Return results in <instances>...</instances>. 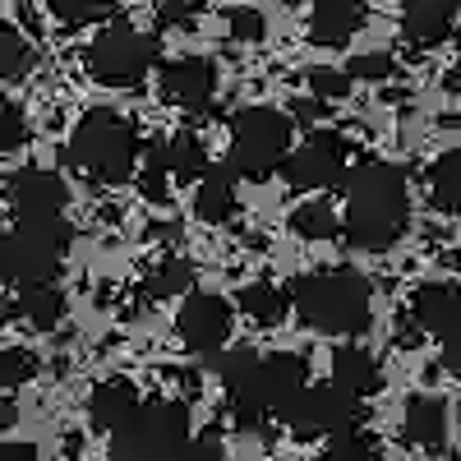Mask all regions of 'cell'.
I'll return each instance as SVG.
<instances>
[{
    "label": "cell",
    "instance_id": "cell-30",
    "mask_svg": "<svg viewBox=\"0 0 461 461\" xmlns=\"http://www.w3.org/2000/svg\"><path fill=\"white\" fill-rule=\"evenodd\" d=\"M28 378H37V356L28 346H10V351L0 356V383H5V388H23Z\"/></svg>",
    "mask_w": 461,
    "mask_h": 461
},
{
    "label": "cell",
    "instance_id": "cell-41",
    "mask_svg": "<svg viewBox=\"0 0 461 461\" xmlns=\"http://www.w3.org/2000/svg\"><path fill=\"white\" fill-rule=\"evenodd\" d=\"M14 415H19L14 402H0V429H10V425H14Z\"/></svg>",
    "mask_w": 461,
    "mask_h": 461
},
{
    "label": "cell",
    "instance_id": "cell-44",
    "mask_svg": "<svg viewBox=\"0 0 461 461\" xmlns=\"http://www.w3.org/2000/svg\"><path fill=\"white\" fill-rule=\"evenodd\" d=\"M282 5H304V0H282Z\"/></svg>",
    "mask_w": 461,
    "mask_h": 461
},
{
    "label": "cell",
    "instance_id": "cell-35",
    "mask_svg": "<svg viewBox=\"0 0 461 461\" xmlns=\"http://www.w3.org/2000/svg\"><path fill=\"white\" fill-rule=\"evenodd\" d=\"M346 74H351V79H388V74H393V56L388 51H365V56H356L351 60V69H346Z\"/></svg>",
    "mask_w": 461,
    "mask_h": 461
},
{
    "label": "cell",
    "instance_id": "cell-16",
    "mask_svg": "<svg viewBox=\"0 0 461 461\" xmlns=\"http://www.w3.org/2000/svg\"><path fill=\"white\" fill-rule=\"evenodd\" d=\"M332 383L351 397H374L383 388V369L365 346H337L332 351Z\"/></svg>",
    "mask_w": 461,
    "mask_h": 461
},
{
    "label": "cell",
    "instance_id": "cell-37",
    "mask_svg": "<svg viewBox=\"0 0 461 461\" xmlns=\"http://www.w3.org/2000/svg\"><path fill=\"white\" fill-rule=\"evenodd\" d=\"M152 10H158L162 23H185L203 10V0H152Z\"/></svg>",
    "mask_w": 461,
    "mask_h": 461
},
{
    "label": "cell",
    "instance_id": "cell-29",
    "mask_svg": "<svg viewBox=\"0 0 461 461\" xmlns=\"http://www.w3.org/2000/svg\"><path fill=\"white\" fill-rule=\"evenodd\" d=\"M139 194H143L148 203H162V199L171 194V171H167V162H162V148L148 152V162H143V171H139Z\"/></svg>",
    "mask_w": 461,
    "mask_h": 461
},
{
    "label": "cell",
    "instance_id": "cell-14",
    "mask_svg": "<svg viewBox=\"0 0 461 461\" xmlns=\"http://www.w3.org/2000/svg\"><path fill=\"white\" fill-rule=\"evenodd\" d=\"M461 0H402V28L415 47H434L452 32Z\"/></svg>",
    "mask_w": 461,
    "mask_h": 461
},
{
    "label": "cell",
    "instance_id": "cell-31",
    "mask_svg": "<svg viewBox=\"0 0 461 461\" xmlns=\"http://www.w3.org/2000/svg\"><path fill=\"white\" fill-rule=\"evenodd\" d=\"M310 93H314V102H341L346 93H351V74H346V69H328V65H314V69H310Z\"/></svg>",
    "mask_w": 461,
    "mask_h": 461
},
{
    "label": "cell",
    "instance_id": "cell-15",
    "mask_svg": "<svg viewBox=\"0 0 461 461\" xmlns=\"http://www.w3.org/2000/svg\"><path fill=\"white\" fill-rule=\"evenodd\" d=\"M360 19H365V0H314V14H310L314 47H341V42H351Z\"/></svg>",
    "mask_w": 461,
    "mask_h": 461
},
{
    "label": "cell",
    "instance_id": "cell-19",
    "mask_svg": "<svg viewBox=\"0 0 461 461\" xmlns=\"http://www.w3.org/2000/svg\"><path fill=\"white\" fill-rule=\"evenodd\" d=\"M194 212H199V221H208V226L230 221V212H236V171H230V167H208V171L199 176Z\"/></svg>",
    "mask_w": 461,
    "mask_h": 461
},
{
    "label": "cell",
    "instance_id": "cell-6",
    "mask_svg": "<svg viewBox=\"0 0 461 461\" xmlns=\"http://www.w3.org/2000/svg\"><path fill=\"white\" fill-rule=\"evenodd\" d=\"M158 60V42L130 19H111L88 47V74L106 88H134Z\"/></svg>",
    "mask_w": 461,
    "mask_h": 461
},
{
    "label": "cell",
    "instance_id": "cell-10",
    "mask_svg": "<svg viewBox=\"0 0 461 461\" xmlns=\"http://www.w3.org/2000/svg\"><path fill=\"white\" fill-rule=\"evenodd\" d=\"M176 332H180V341L189 346V351H199V356L221 351L226 337H230V304L221 295L189 291L180 314H176Z\"/></svg>",
    "mask_w": 461,
    "mask_h": 461
},
{
    "label": "cell",
    "instance_id": "cell-23",
    "mask_svg": "<svg viewBox=\"0 0 461 461\" xmlns=\"http://www.w3.org/2000/svg\"><path fill=\"white\" fill-rule=\"evenodd\" d=\"M291 230H295L300 240H332L337 230H341V221H337L332 203H323V199H310L304 208H295V212H291Z\"/></svg>",
    "mask_w": 461,
    "mask_h": 461
},
{
    "label": "cell",
    "instance_id": "cell-43",
    "mask_svg": "<svg viewBox=\"0 0 461 461\" xmlns=\"http://www.w3.org/2000/svg\"><path fill=\"white\" fill-rule=\"evenodd\" d=\"M452 212H456V217H461V194H456V203H452Z\"/></svg>",
    "mask_w": 461,
    "mask_h": 461
},
{
    "label": "cell",
    "instance_id": "cell-4",
    "mask_svg": "<svg viewBox=\"0 0 461 461\" xmlns=\"http://www.w3.org/2000/svg\"><path fill=\"white\" fill-rule=\"evenodd\" d=\"M189 438L185 402H139L130 420L111 429V461H162Z\"/></svg>",
    "mask_w": 461,
    "mask_h": 461
},
{
    "label": "cell",
    "instance_id": "cell-34",
    "mask_svg": "<svg viewBox=\"0 0 461 461\" xmlns=\"http://www.w3.org/2000/svg\"><path fill=\"white\" fill-rule=\"evenodd\" d=\"M226 23H230V37H240V42H263V32H267L263 14H258V10H245V5L230 10Z\"/></svg>",
    "mask_w": 461,
    "mask_h": 461
},
{
    "label": "cell",
    "instance_id": "cell-20",
    "mask_svg": "<svg viewBox=\"0 0 461 461\" xmlns=\"http://www.w3.org/2000/svg\"><path fill=\"white\" fill-rule=\"evenodd\" d=\"M14 319H23V323L37 328V332H51V328L65 319V291H56L51 282L23 286L19 300H14Z\"/></svg>",
    "mask_w": 461,
    "mask_h": 461
},
{
    "label": "cell",
    "instance_id": "cell-24",
    "mask_svg": "<svg viewBox=\"0 0 461 461\" xmlns=\"http://www.w3.org/2000/svg\"><path fill=\"white\" fill-rule=\"evenodd\" d=\"M425 180H429L434 203H438V208H452L456 194H461V148H452V152H443V158H434Z\"/></svg>",
    "mask_w": 461,
    "mask_h": 461
},
{
    "label": "cell",
    "instance_id": "cell-18",
    "mask_svg": "<svg viewBox=\"0 0 461 461\" xmlns=\"http://www.w3.org/2000/svg\"><path fill=\"white\" fill-rule=\"evenodd\" d=\"M402 434L406 443L425 447V452H438L443 438H447V406L438 397H415L402 415Z\"/></svg>",
    "mask_w": 461,
    "mask_h": 461
},
{
    "label": "cell",
    "instance_id": "cell-7",
    "mask_svg": "<svg viewBox=\"0 0 461 461\" xmlns=\"http://www.w3.org/2000/svg\"><path fill=\"white\" fill-rule=\"evenodd\" d=\"M74 230L69 221L56 217H19V226L10 230V249H14V282L23 286H42L56 282V273L65 267Z\"/></svg>",
    "mask_w": 461,
    "mask_h": 461
},
{
    "label": "cell",
    "instance_id": "cell-12",
    "mask_svg": "<svg viewBox=\"0 0 461 461\" xmlns=\"http://www.w3.org/2000/svg\"><path fill=\"white\" fill-rule=\"evenodd\" d=\"M5 199L19 217H56L69 199V189L56 171L47 167H23L10 176V189H5Z\"/></svg>",
    "mask_w": 461,
    "mask_h": 461
},
{
    "label": "cell",
    "instance_id": "cell-3",
    "mask_svg": "<svg viewBox=\"0 0 461 461\" xmlns=\"http://www.w3.org/2000/svg\"><path fill=\"white\" fill-rule=\"evenodd\" d=\"M65 158L97 185H121L139 167V130L121 111L97 106L74 125V139L65 148Z\"/></svg>",
    "mask_w": 461,
    "mask_h": 461
},
{
    "label": "cell",
    "instance_id": "cell-28",
    "mask_svg": "<svg viewBox=\"0 0 461 461\" xmlns=\"http://www.w3.org/2000/svg\"><path fill=\"white\" fill-rule=\"evenodd\" d=\"M258 369V351H249V346H236V351H212V374L230 388H240V383Z\"/></svg>",
    "mask_w": 461,
    "mask_h": 461
},
{
    "label": "cell",
    "instance_id": "cell-8",
    "mask_svg": "<svg viewBox=\"0 0 461 461\" xmlns=\"http://www.w3.org/2000/svg\"><path fill=\"white\" fill-rule=\"evenodd\" d=\"M282 420L295 438H337L360 425V397L341 393L337 383H319V388H304L282 411Z\"/></svg>",
    "mask_w": 461,
    "mask_h": 461
},
{
    "label": "cell",
    "instance_id": "cell-17",
    "mask_svg": "<svg viewBox=\"0 0 461 461\" xmlns=\"http://www.w3.org/2000/svg\"><path fill=\"white\" fill-rule=\"evenodd\" d=\"M134 406H139V388L130 378H102L93 388V397H88V420L102 434H111L121 420L134 415Z\"/></svg>",
    "mask_w": 461,
    "mask_h": 461
},
{
    "label": "cell",
    "instance_id": "cell-46",
    "mask_svg": "<svg viewBox=\"0 0 461 461\" xmlns=\"http://www.w3.org/2000/svg\"><path fill=\"white\" fill-rule=\"evenodd\" d=\"M456 420H461V411H456Z\"/></svg>",
    "mask_w": 461,
    "mask_h": 461
},
{
    "label": "cell",
    "instance_id": "cell-33",
    "mask_svg": "<svg viewBox=\"0 0 461 461\" xmlns=\"http://www.w3.org/2000/svg\"><path fill=\"white\" fill-rule=\"evenodd\" d=\"M28 143V121L14 102H0V158Z\"/></svg>",
    "mask_w": 461,
    "mask_h": 461
},
{
    "label": "cell",
    "instance_id": "cell-22",
    "mask_svg": "<svg viewBox=\"0 0 461 461\" xmlns=\"http://www.w3.org/2000/svg\"><path fill=\"white\" fill-rule=\"evenodd\" d=\"M162 162H167L171 180H199L208 171V152L194 134H171L162 143Z\"/></svg>",
    "mask_w": 461,
    "mask_h": 461
},
{
    "label": "cell",
    "instance_id": "cell-36",
    "mask_svg": "<svg viewBox=\"0 0 461 461\" xmlns=\"http://www.w3.org/2000/svg\"><path fill=\"white\" fill-rule=\"evenodd\" d=\"M162 461H226L221 456V447L212 443V438H185L171 456H162Z\"/></svg>",
    "mask_w": 461,
    "mask_h": 461
},
{
    "label": "cell",
    "instance_id": "cell-9",
    "mask_svg": "<svg viewBox=\"0 0 461 461\" xmlns=\"http://www.w3.org/2000/svg\"><path fill=\"white\" fill-rule=\"evenodd\" d=\"M282 176L291 189H323V185H337L346 180V139L341 134H310L304 139V148L286 152L282 162Z\"/></svg>",
    "mask_w": 461,
    "mask_h": 461
},
{
    "label": "cell",
    "instance_id": "cell-26",
    "mask_svg": "<svg viewBox=\"0 0 461 461\" xmlns=\"http://www.w3.org/2000/svg\"><path fill=\"white\" fill-rule=\"evenodd\" d=\"M194 282H199V273H194V263H185V258H167L158 273L148 277V291L152 295H189L194 291Z\"/></svg>",
    "mask_w": 461,
    "mask_h": 461
},
{
    "label": "cell",
    "instance_id": "cell-40",
    "mask_svg": "<svg viewBox=\"0 0 461 461\" xmlns=\"http://www.w3.org/2000/svg\"><path fill=\"white\" fill-rule=\"evenodd\" d=\"M0 461H37L32 443H0Z\"/></svg>",
    "mask_w": 461,
    "mask_h": 461
},
{
    "label": "cell",
    "instance_id": "cell-1",
    "mask_svg": "<svg viewBox=\"0 0 461 461\" xmlns=\"http://www.w3.org/2000/svg\"><path fill=\"white\" fill-rule=\"evenodd\" d=\"M411 217L406 176L393 162H365L346 176V240L351 249L383 254L402 240Z\"/></svg>",
    "mask_w": 461,
    "mask_h": 461
},
{
    "label": "cell",
    "instance_id": "cell-38",
    "mask_svg": "<svg viewBox=\"0 0 461 461\" xmlns=\"http://www.w3.org/2000/svg\"><path fill=\"white\" fill-rule=\"evenodd\" d=\"M443 369H447L452 378H461V337H447V341H443Z\"/></svg>",
    "mask_w": 461,
    "mask_h": 461
},
{
    "label": "cell",
    "instance_id": "cell-21",
    "mask_svg": "<svg viewBox=\"0 0 461 461\" xmlns=\"http://www.w3.org/2000/svg\"><path fill=\"white\" fill-rule=\"evenodd\" d=\"M240 310H245V319L249 323H258V328H277L282 319H286V310H291V300H286V291L282 286H273V282H249L245 291H240Z\"/></svg>",
    "mask_w": 461,
    "mask_h": 461
},
{
    "label": "cell",
    "instance_id": "cell-13",
    "mask_svg": "<svg viewBox=\"0 0 461 461\" xmlns=\"http://www.w3.org/2000/svg\"><path fill=\"white\" fill-rule=\"evenodd\" d=\"M411 323L438 341L461 337V291L447 282H425L411 295Z\"/></svg>",
    "mask_w": 461,
    "mask_h": 461
},
{
    "label": "cell",
    "instance_id": "cell-2",
    "mask_svg": "<svg viewBox=\"0 0 461 461\" xmlns=\"http://www.w3.org/2000/svg\"><path fill=\"white\" fill-rule=\"evenodd\" d=\"M291 310L328 337H360L369 328V282L356 267H319L291 282Z\"/></svg>",
    "mask_w": 461,
    "mask_h": 461
},
{
    "label": "cell",
    "instance_id": "cell-42",
    "mask_svg": "<svg viewBox=\"0 0 461 461\" xmlns=\"http://www.w3.org/2000/svg\"><path fill=\"white\" fill-rule=\"evenodd\" d=\"M295 115H300V121H314V115H319V102H304Z\"/></svg>",
    "mask_w": 461,
    "mask_h": 461
},
{
    "label": "cell",
    "instance_id": "cell-5",
    "mask_svg": "<svg viewBox=\"0 0 461 461\" xmlns=\"http://www.w3.org/2000/svg\"><path fill=\"white\" fill-rule=\"evenodd\" d=\"M291 152V121L273 106H245L230 121V171H240L249 180H263L282 171Z\"/></svg>",
    "mask_w": 461,
    "mask_h": 461
},
{
    "label": "cell",
    "instance_id": "cell-45",
    "mask_svg": "<svg viewBox=\"0 0 461 461\" xmlns=\"http://www.w3.org/2000/svg\"><path fill=\"white\" fill-rule=\"evenodd\" d=\"M456 56H461V32H456Z\"/></svg>",
    "mask_w": 461,
    "mask_h": 461
},
{
    "label": "cell",
    "instance_id": "cell-27",
    "mask_svg": "<svg viewBox=\"0 0 461 461\" xmlns=\"http://www.w3.org/2000/svg\"><path fill=\"white\" fill-rule=\"evenodd\" d=\"M314 461H383V452H378V443L369 438V434H337V438H328V447L314 456Z\"/></svg>",
    "mask_w": 461,
    "mask_h": 461
},
{
    "label": "cell",
    "instance_id": "cell-39",
    "mask_svg": "<svg viewBox=\"0 0 461 461\" xmlns=\"http://www.w3.org/2000/svg\"><path fill=\"white\" fill-rule=\"evenodd\" d=\"M14 282V249H10V236H0V286Z\"/></svg>",
    "mask_w": 461,
    "mask_h": 461
},
{
    "label": "cell",
    "instance_id": "cell-25",
    "mask_svg": "<svg viewBox=\"0 0 461 461\" xmlns=\"http://www.w3.org/2000/svg\"><path fill=\"white\" fill-rule=\"evenodd\" d=\"M28 69H32V47H28V37L10 23H0V79H28Z\"/></svg>",
    "mask_w": 461,
    "mask_h": 461
},
{
    "label": "cell",
    "instance_id": "cell-11",
    "mask_svg": "<svg viewBox=\"0 0 461 461\" xmlns=\"http://www.w3.org/2000/svg\"><path fill=\"white\" fill-rule=\"evenodd\" d=\"M158 88H162V102H171L180 111H203L217 93V69L203 56H176L162 65Z\"/></svg>",
    "mask_w": 461,
    "mask_h": 461
},
{
    "label": "cell",
    "instance_id": "cell-32",
    "mask_svg": "<svg viewBox=\"0 0 461 461\" xmlns=\"http://www.w3.org/2000/svg\"><path fill=\"white\" fill-rule=\"evenodd\" d=\"M47 5L60 23H93V19L111 14L115 0H47Z\"/></svg>",
    "mask_w": 461,
    "mask_h": 461
}]
</instances>
